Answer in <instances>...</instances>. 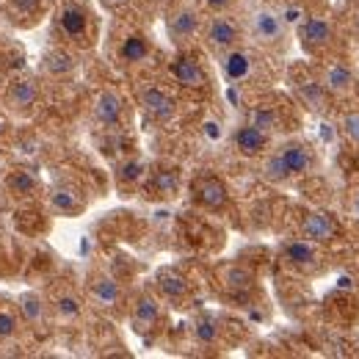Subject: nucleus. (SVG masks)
I'll list each match as a JSON object with an SVG mask.
<instances>
[{
  "label": "nucleus",
  "mask_w": 359,
  "mask_h": 359,
  "mask_svg": "<svg viewBox=\"0 0 359 359\" xmlns=\"http://www.w3.org/2000/svg\"><path fill=\"white\" fill-rule=\"evenodd\" d=\"M42 69H45L50 78H69L75 69H78V58L72 53V47L67 45H55L45 50L42 55Z\"/></svg>",
  "instance_id": "nucleus-23"
},
{
  "label": "nucleus",
  "mask_w": 359,
  "mask_h": 359,
  "mask_svg": "<svg viewBox=\"0 0 359 359\" xmlns=\"http://www.w3.org/2000/svg\"><path fill=\"white\" fill-rule=\"evenodd\" d=\"M166 31H169V39L177 47H188L194 39H199V31H202V14L194 3H177L169 17H166Z\"/></svg>",
  "instance_id": "nucleus-15"
},
{
  "label": "nucleus",
  "mask_w": 359,
  "mask_h": 359,
  "mask_svg": "<svg viewBox=\"0 0 359 359\" xmlns=\"http://www.w3.org/2000/svg\"><path fill=\"white\" fill-rule=\"evenodd\" d=\"M194 340L199 343V346H205V348H210V346H216L219 340H222V320L216 318V315L210 313H202L194 318Z\"/></svg>",
  "instance_id": "nucleus-26"
},
{
  "label": "nucleus",
  "mask_w": 359,
  "mask_h": 359,
  "mask_svg": "<svg viewBox=\"0 0 359 359\" xmlns=\"http://www.w3.org/2000/svg\"><path fill=\"white\" fill-rule=\"evenodd\" d=\"M229 141H232V149H235L241 158H263L271 147H273V135L266 133V130L257 128V125H252V122H241V125L232 130Z\"/></svg>",
  "instance_id": "nucleus-18"
},
{
  "label": "nucleus",
  "mask_w": 359,
  "mask_h": 359,
  "mask_svg": "<svg viewBox=\"0 0 359 359\" xmlns=\"http://www.w3.org/2000/svg\"><path fill=\"white\" fill-rule=\"evenodd\" d=\"M348 210H351V216L359 222V185L351 191V196H348Z\"/></svg>",
  "instance_id": "nucleus-36"
},
{
  "label": "nucleus",
  "mask_w": 359,
  "mask_h": 359,
  "mask_svg": "<svg viewBox=\"0 0 359 359\" xmlns=\"http://www.w3.org/2000/svg\"><path fill=\"white\" fill-rule=\"evenodd\" d=\"M17 313L22 318L25 326H39L47 315V304L39 293H22L17 299Z\"/></svg>",
  "instance_id": "nucleus-27"
},
{
  "label": "nucleus",
  "mask_w": 359,
  "mask_h": 359,
  "mask_svg": "<svg viewBox=\"0 0 359 359\" xmlns=\"http://www.w3.org/2000/svg\"><path fill=\"white\" fill-rule=\"evenodd\" d=\"M138 105L155 125H169L177 116V97L161 83H144L138 89Z\"/></svg>",
  "instance_id": "nucleus-12"
},
{
  "label": "nucleus",
  "mask_w": 359,
  "mask_h": 359,
  "mask_svg": "<svg viewBox=\"0 0 359 359\" xmlns=\"http://www.w3.org/2000/svg\"><path fill=\"white\" fill-rule=\"evenodd\" d=\"M169 78L177 83L180 89H188V91L210 89V75H208L205 64L196 55H191V53H180L177 58L169 64Z\"/></svg>",
  "instance_id": "nucleus-17"
},
{
  "label": "nucleus",
  "mask_w": 359,
  "mask_h": 359,
  "mask_svg": "<svg viewBox=\"0 0 359 359\" xmlns=\"http://www.w3.org/2000/svg\"><path fill=\"white\" fill-rule=\"evenodd\" d=\"M50 208L64 219H75L86 210V196L75 182H55L50 191Z\"/></svg>",
  "instance_id": "nucleus-21"
},
{
  "label": "nucleus",
  "mask_w": 359,
  "mask_h": 359,
  "mask_svg": "<svg viewBox=\"0 0 359 359\" xmlns=\"http://www.w3.org/2000/svg\"><path fill=\"white\" fill-rule=\"evenodd\" d=\"M222 279H224V287L229 293H249L255 287V273L246 269V266H226L222 271Z\"/></svg>",
  "instance_id": "nucleus-28"
},
{
  "label": "nucleus",
  "mask_w": 359,
  "mask_h": 359,
  "mask_svg": "<svg viewBox=\"0 0 359 359\" xmlns=\"http://www.w3.org/2000/svg\"><path fill=\"white\" fill-rule=\"evenodd\" d=\"M3 185H6L8 196H14V199H31L42 191L39 175L34 169H8V175L3 177Z\"/></svg>",
  "instance_id": "nucleus-24"
},
{
  "label": "nucleus",
  "mask_w": 359,
  "mask_h": 359,
  "mask_svg": "<svg viewBox=\"0 0 359 359\" xmlns=\"http://www.w3.org/2000/svg\"><path fill=\"white\" fill-rule=\"evenodd\" d=\"M155 53L152 39L144 34V31H130L122 36V42L116 45V61L119 67L125 69H135V67H144Z\"/></svg>",
  "instance_id": "nucleus-20"
},
{
  "label": "nucleus",
  "mask_w": 359,
  "mask_h": 359,
  "mask_svg": "<svg viewBox=\"0 0 359 359\" xmlns=\"http://www.w3.org/2000/svg\"><path fill=\"white\" fill-rule=\"evenodd\" d=\"M53 315L55 318H61V320H75V318H81L83 315V307H86V299L78 293V290H58L55 296H53Z\"/></svg>",
  "instance_id": "nucleus-25"
},
{
  "label": "nucleus",
  "mask_w": 359,
  "mask_h": 359,
  "mask_svg": "<svg viewBox=\"0 0 359 359\" xmlns=\"http://www.w3.org/2000/svg\"><path fill=\"white\" fill-rule=\"evenodd\" d=\"M6 130H8V122H6V116L0 114V135H6Z\"/></svg>",
  "instance_id": "nucleus-37"
},
{
  "label": "nucleus",
  "mask_w": 359,
  "mask_h": 359,
  "mask_svg": "<svg viewBox=\"0 0 359 359\" xmlns=\"http://www.w3.org/2000/svg\"><path fill=\"white\" fill-rule=\"evenodd\" d=\"M22 318L17 313V304H6L0 302V340H11L22 332Z\"/></svg>",
  "instance_id": "nucleus-29"
},
{
  "label": "nucleus",
  "mask_w": 359,
  "mask_h": 359,
  "mask_svg": "<svg viewBox=\"0 0 359 359\" xmlns=\"http://www.w3.org/2000/svg\"><path fill=\"white\" fill-rule=\"evenodd\" d=\"M243 36L257 50L285 53L290 45V22L273 6H255L243 20Z\"/></svg>",
  "instance_id": "nucleus-2"
},
{
  "label": "nucleus",
  "mask_w": 359,
  "mask_h": 359,
  "mask_svg": "<svg viewBox=\"0 0 359 359\" xmlns=\"http://www.w3.org/2000/svg\"><path fill=\"white\" fill-rule=\"evenodd\" d=\"M86 299H89L91 307H97L102 313H114V310H119L125 304V287L111 273L97 271L86 282Z\"/></svg>",
  "instance_id": "nucleus-16"
},
{
  "label": "nucleus",
  "mask_w": 359,
  "mask_h": 359,
  "mask_svg": "<svg viewBox=\"0 0 359 359\" xmlns=\"http://www.w3.org/2000/svg\"><path fill=\"white\" fill-rule=\"evenodd\" d=\"M55 34L67 47L86 50L97 39V17L86 0H64L55 11Z\"/></svg>",
  "instance_id": "nucleus-3"
},
{
  "label": "nucleus",
  "mask_w": 359,
  "mask_h": 359,
  "mask_svg": "<svg viewBox=\"0 0 359 359\" xmlns=\"http://www.w3.org/2000/svg\"><path fill=\"white\" fill-rule=\"evenodd\" d=\"M177 188H180V175L175 169H161V172L152 175V191L158 196H172Z\"/></svg>",
  "instance_id": "nucleus-31"
},
{
  "label": "nucleus",
  "mask_w": 359,
  "mask_h": 359,
  "mask_svg": "<svg viewBox=\"0 0 359 359\" xmlns=\"http://www.w3.org/2000/svg\"><path fill=\"white\" fill-rule=\"evenodd\" d=\"M39 102H42V83L34 75L11 78L8 86L3 89V111L17 116V119L34 116Z\"/></svg>",
  "instance_id": "nucleus-7"
},
{
  "label": "nucleus",
  "mask_w": 359,
  "mask_h": 359,
  "mask_svg": "<svg viewBox=\"0 0 359 359\" xmlns=\"http://www.w3.org/2000/svg\"><path fill=\"white\" fill-rule=\"evenodd\" d=\"M91 122L100 130H122L128 122V100L116 89L97 91L91 100Z\"/></svg>",
  "instance_id": "nucleus-10"
},
{
  "label": "nucleus",
  "mask_w": 359,
  "mask_h": 359,
  "mask_svg": "<svg viewBox=\"0 0 359 359\" xmlns=\"http://www.w3.org/2000/svg\"><path fill=\"white\" fill-rule=\"evenodd\" d=\"M354 31L359 34V6L354 8Z\"/></svg>",
  "instance_id": "nucleus-38"
},
{
  "label": "nucleus",
  "mask_w": 359,
  "mask_h": 359,
  "mask_svg": "<svg viewBox=\"0 0 359 359\" xmlns=\"http://www.w3.org/2000/svg\"><path fill=\"white\" fill-rule=\"evenodd\" d=\"M163 323V299L152 290H141L130 299V326L135 334L149 337Z\"/></svg>",
  "instance_id": "nucleus-11"
},
{
  "label": "nucleus",
  "mask_w": 359,
  "mask_h": 359,
  "mask_svg": "<svg viewBox=\"0 0 359 359\" xmlns=\"http://www.w3.org/2000/svg\"><path fill=\"white\" fill-rule=\"evenodd\" d=\"M340 130L348 144L359 147V108H346L340 116Z\"/></svg>",
  "instance_id": "nucleus-33"
},
{
  "label": "nucleus",
  "mask_w": 359,
  "mask_h": 359,
  "mask_svg": "<svg viewBox=\"0 0 359 359\" xmlns=\"http://www.w3.org/2000/svg\"><path fill=\"white\" fill-rule=\"evenodd\" d=\"M100 3H102L108 11H122V8H128L133 0H100Z\"/></svg>",
  "instance_id": "nucleus-35"
},
{
  "label": "nucleus",
  "mask_w": 359,
  "mask_h": 359,
  "mask_svg": "<svg viewBox=\"0 0 359 359\" xmlns=\"http://www.w3.org/2000/svg\"><path fill=\"white\" fill-rule=\"evenodd\" d=\"M318 152L304 138H285L263 155L260 175L273 185H285L299 177H307L318 169Z\"/></svg>",
  "instance_id": "nucleus-1"
},
{
  "label": "nucleus",
  "mask_w": 359,
  "mask_h": 359,
  "mask_svg": "<svg viewBox=\"0 0 359 359\" xmlns=\"http://www.w3.org/2000/svg\"><path fill=\"white\" fill-rule=\"evenodd\" d=\"M191 194H194V202L202 205L205 210H224L229 205V188L222 177L216 175H199V177L191 182Z\"/></svg>",
  "instance_id": "nucleus-19"
},
{
  "label": "nucleus",
  "mask_w": 359,
  "mask_h": 359,
  "mask_svg": "<svg viewBox=\"0 0 359 359\" xmlns=\"http://www.w3.org/2000/svg\"><path fill=\"white\" fill-rule=\"evenodd\" d=\"M296 36H299V45L304 53H310L315 58H326L332 55L337 45H340V31H337V22L326 14H307L299 20V28H296Z\"/></svg>",
  "instance_id": "nucleus-4"
},
{
  "label": "nucleus",
  "mask_w": 359,
  "mask_h": 359,
  "mask_svg": "<svg viewBox=\"0 0 359 359\" xmlns=\"http://www.w3.org/2000/svg\"><path fill=\"white\" fill-rule=\"evenodd\" d=\"M290 89H293L296 102H299L304 111L315 114V116L329 114V111H332V105H334V97L323 89V83L318 81V75L296 72V75L290 78Z\"/></svg>",
  "instance_id": "nucleus-13"
},
{
  "label": "nucleus",
  "mask_w": 359,
  "mask_h": 359,
  "mask_svg": "<svg viewBox=\"0 0 359 359\" xmlns=\"http://www.w3.org/2000/svg\"><path fill=\"white\" fill-rule=\"evenodd\" d=\"M155 290L163 302L180 304L191 296V279L182 273L180 269H161L155 276Z\"/></svg>",
  "instance_id": "nucleus-22"
},
{
  "label": "nucleus",
  "mask_w": 359,
  "mask_h": 359,
  "mask_svg": "<svg viewBox=\"0 0 359 359\" xmlns=\"http://www.w3.org/2000/svg\"><path fill=\"white\" fill-rule=\"evenodd\" d=\"M318 81L323 83V89L329 91L334 100H348L359 94V75L351 67V61L337 58V55H326L320 69H318Z\"/></svg>",
  "instance_id": "nucleus-8"
},
{
  "label": "nucleus",
  "mask_w": 359,
  "mask_h": 359,
  "mask_svg": "<svg viewBox=\"0 0 359 359\" xmlns=\"http://www.w3.org/2000/svg\"><path fill=\"white\" fill-rule=\"evenodd\" d=\"M199 39H202V45L208 47L213 55L226 53V50H232V47L246 42V36H243V20H238V17L226 14V11H213L208 20H202Z\"/></svg>",
  "instance_id": "nucleus-5"
},
{
  "label": "nucleus",
  "mask_w": 359,
  "mask_h": 359,
  "mask_svg": "<svg viewBox=\"0 0 359 359\" xmlns=\"http://www.w3.org/2000/svg\"><path fill=\"white\" fill-rule=\"evenodd\" d=\"M279 257L287 269L299 271L304 276H318L329 269V255L323 252V246H318L313 241H304V238L285 241L279 249Z\"/></svg>",
  "instance_id": "nucleus-6"
},
{
  "label": "nucleus",
  "mask_w": 359,
  "mask_h": 359,
  "mask_svg": "<svg viewBox=\"0 0 359 359\" xmlns=\"http://www.w3.org/2000/svg\"><path fill=\"white\" fill-rule=\"evenodd\" d=\"M249 122H252V125H257V128H263V130H266V133H271V135L282 128L279 111H276L273 105H257V108H252Z\"/></svg>",
  "instance_id": "nucleus-30"
},
{
  "label": "nucleus",
  "mask_w": 359,
  "mask_h": 359,
  "mask_svg": "<svg viewBox=\"0 0 359 359\" xmlns=\"http://www.w3.org/2000/svg\"><path fill=\"white\" fill-rule=\"evenodd\" d=\"M238 0H205V6L210 8V11H226L229 6H235Z\"/></svg>",
  "instance_id": "nucleus-34"
},
{
  "label": "nucleus",
  "mask_w": 359,
  "mask_h": 359,
  "mask_svg": "<svg viewBox=\"0 0 359 359\" xmlns=\"http://www.w3.org/2000/svg\"><path fill=\"white\" fill-rule=\"evenodd\" d=\"M299 238L313 241L318 246H332L343 241V224L326 210H304L299 219Z\"/></svg>",
  "instance_id": "nucleus-14"
},
{
  "label": "nucleus",
  "mask_w": 359,
  "mask_h": 359,
  "mask_svg": "<svg viewBox=\"0 0 359 359\" xmlns=\"http://www.w3.org/2000/svg\"><path fill=\"white\" fill-rule=\"evenodd\" d=\"M216 58H219L222 75L232 86H246L260 75V55L252 47L238 45L232 50H226V53H219Z\"/></svg>",
  "instance_id": "nucleus-9"
},
{
  "label": "nucleus",
  "mask_w": 359,
  "mask_h": 359,
  "mask_svg": "<svg viewBox=\"0 0 359 359\" xmlns=\"http://www.w3.org/2000/svg\"><path fill=\"white\" fill-rule=\"evenodd\" d=\"M116 177H119V185H128V182H130V185H138V182H144V177H147V166H144L141 161H135V158L122 161Z\"/></svg>",
  "instance_id": "nucleus-32"
}]
</instances>
